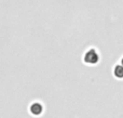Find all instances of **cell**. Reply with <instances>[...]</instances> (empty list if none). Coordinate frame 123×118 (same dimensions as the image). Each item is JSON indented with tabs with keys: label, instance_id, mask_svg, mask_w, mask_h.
I'll list each match as a JSON object with an SVG mask.
<instances>
[{
	"label": "cell",
	"instance_id": "7a4b0ae2",
	"mask_svg": "<svg viewBox=\"0 0 123 118\" xmlns=\"http://www.w3.org/2000/svg\"><path fill=\"white\" fill-rule=\"evenodd\" d=\"M29 110H30V113H31L32 115H35V116H39V115L42 113L43 107H42V104L38 103V102H35V103H32L31 105H30Z\"/></svg>",
	"mask_w": 123,
	"mask_h": 118
},
{
	"label": "cell",
	"instance_id": "3957f363",
	"mask_svg": "<svg viewBox=\"0 0 123 118\" xmlns=\"http://www.w3.org/2000/svg\"><path fill=\"white\" fill-rule=\"evenodd\" d=\"M113 74L117 78H123V65H117L115 67Z\"/></svg>",
	"mask_w": 123,
	"mask_h": 118
},
{
	"label": "cell",
	"instance_id": "277c9868",
	"mask_svg": "<svg viewBox=\"0 0 123 118\" xmlns=\"http://www.w3.org/2000/svg\"><path fill=\"white\" fill-rule=\"evenodd\" d=\"M121 63H122V65H123V59H122V61H121Z\"/></svg>",
	"mask_w": 123,
	"mask_h": 118
},
{
	"label": "cell",
	"instance_id": "6da1fadb",
	"mask_svg": "<svg viewBox=\"0 0 123 118\" xmlns=\"http://www.w3.org/2000/svg\"><path fill=\"white\" fill-rule=\"evenodd\" d=\"M83 60H84V62L87 63V64H95V63L98 62L99 56H98V53L96 52L95 49H89L84 53Z\"/></svg>",
	"mask_w": 123,
	"mask_h": 118
}]
</instances>
